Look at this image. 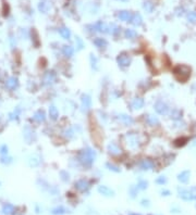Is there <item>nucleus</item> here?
Masks as SVG:
<instances>
[{
    "label": "nucleus",
    "instance_id": "obj_49",
    "mask_svg": "<svg viewBox=\"0 0 196 215\" xmlns=\"http://www.w3.org/2000/svg\"><path fill=\"white\" fill-rule=\"evenodd\" d=\"M141 203H142V205H143V207H149V201H148V200L143 199Z\"/></svg>",
    "mask_w": 196,
    "mask_h": 215
},
{
    "label": "nucleus",
    "instance_id": "obj_9",
    "mask_svg": "<svg viewBox=\"0 0 196 215\" xmlns=\"http://www.w3.org/2000/svg\"><path fill=\"white\" fill-rule=\"evenodd\" d=\"M117 119L121 124H123L124 126H130L134 123V119L131 115L129 114H126V113H120L117 115Z\"/></svg>",
    "mask_w": 196,
    "mask_h": 215
},
{
    "label": "nucleus",
    "instance_id": "obj_20",
    "mask_svg": "<svg viewBox=\"0 0 196 215\" xmlns=\"http://www.w3.org/2000/svg\"><path fill=\"white\" fill-rule=\"evenodd\" d=\"M190 176H191V172L190 171H183L178 175V180L182 184H186L190 180Z\"/></svg>",
    "mask_w": 196,
    "mask_h": 215
},
{
    "label": "nucleus",
    "instance_id": "obj_11",
    "mask_svg": "<svg viewBox=\"0 0 196 215\" xmlns=\"http://www.w3.org/2000/svg\"><path fill=\"white\" fill-rule=\"evenodd\" d=\"M107 150L108 152L110 153V154H112V156H120V154H122V150H121L120 146L118 145V143H110L109 145L107 146Z\"/></svg>",
    "mask_w": 196,
    "mask_h": 215
},
{
    "label": "nucleus",
    "instance_id": "obj_45",
    "mask_svg": "<svg viewBox=\"0 0 196 215\" xmlns=\"http://www.w3.org/2000/svg\"><path fill=\"white\" fill-rule=\"evenodd\" d=\"M8 150L9 148L7 145H1L0 146V154H2V156H7L8 154Z\"/></svg>",
    "mask_w": 196,
    "mask_h": 215
},
{
    "label": "nucleus",
    "instance_id": "obj_17",
    "mask_svg": "<svg viewBox=\"0 0 196 215\" xmlns=\"http://www.w3.org/2000/svg\"><path fill=\"white\" fill-rule=\"evenodd\" d=\"M132 13L130 11H126V10H123V11H120V12L118 13V18L120 21H123V22H131V18H132Z\"/></svg>",
    "mask_w": 196,
    "mask_h": 215
},
{
    "label": "nucleus",
    "instance_id": "obj_31",
    "mask_svg": "<svg viewBox=\"0 0 196 215\" xmlns=\"http://www.w3.org/2000/svg\"><path fill=\"white\" fill-rule=\"evenodd\" d=\"M89 62H91V66L93 70H98V59H97V57L95 55H93L91 53V55H89Z\"/></svg>",
    "mask_w": 196,
    "mask_h": 215
},
{
    "label": "nucleus",
    "instance_id": "obj_22",
    "mask_svg": "<svg viewBox=\"0 0 196 215\" xmlns=\"http://www.w3.org/2000/svg\"><path fill=\"white\" fill-rule=\"evenodd\" d=\"M94 45L97 47V48H106L108 46V42L102 37H96V38L93 40Z\"/></svg>",
    "mask_w": 196,
    "mask_h": 215
},
{
    "label": "nucleus",
    "instance_id": "obj_54",
    "mask_svg": "<svg viewBox=\"0 0 196 215\" xmlns=\"http://www.w3.org/2000/svg\"><path fill=\"white\" fill-rule=\"evenodd\" d=\"M120 1H128V0H120Z\"/></svg>",
    "mask_w": 196,
    "mask_h": 215
},
{
    "label": "nucleus",
    "instance_id": "obj_4",
    "mask_svg": "<svg viewBox=\"0 0 196 215\" xmlns=\"http://www.w3.org/2000/svg\"><path fill=\"white\" fill-rule=\"evenodd\" d=\"M131 62H132V59H131L130 55H128V53H126V52H122V53H120V55L117 57L118 65L122 69L130 66Z\"/></svg>",
    "mask_w": 196,
    "mask_h": 215
},
{
    "label": "nucleus",
    "instance_id": "obj_23",
    "mask_svg": "<svg viewBox=\"0 0 196 215\" xmlns=\"http://www.w3.org/2000/svg\"><path fill=\"white\" fill-rule=\"evenodd\" d=\"M131 23L133 24L134 26H141L143 24V18L139 13H134L131 18Z\"/></svg>",
    "mask_w": 196,
    "mask_h": 215
},
{
    "label": "nucleus",
    "instance_id": "obj_29",
    "mask_svg": "<svg viewBox=\"0 0 196 215\" xmlns=\"http://www.w3.org/2000/svg\"><path fill=\"white\" fill-rule=\"evenodd\" d=\"M170 117L174 121H179L182 119V111L179 109H173L172 111L170 112Z\"/></svg>",
    "mask_w": 196,
    "mask_h": 215
},
{
    "label": "nucleus",
    "instance_id": "obj_37",
    "mask_svg": "<svg viewBox=\"0 0 196 215\" xmlns=\"http://www.w3.org/2000/svg\"><path fill=\"white\" fill-rule=\"evenodd\" d=\"M186 18H187V21L192 24H195L196 23V11H191V12L187 13V15H186Z\"/></svg>",
    "mask_w": 196,
    "mask_h": 215
},
{
    "label": "nucleus",
    "instance_id": "obj_7",
    "mask_svg": "<svg viewBox=\"0 0 196 215\" xmlns=\"http://www.w3.org/2000/svg\"><path fill=\"white\" fill-rule=\"evenodd\" d=\"M91 109V98L89 95H82L81 110L82 112H88Z\"/></svg>",
    "mask_w": 196,
    "mask_h": 215
},
{
    "label": "nucleus",
    "instance_id": "obj_30",
    "mask_svg": "<svg viewBox=\"0 0 196 215\" xmlns=\"http://www.w3.org/2000/svg\"><path fill=\"white\" fill-rule=\"evenodd\" d=\"M124 36H126V38H128V39H135L136 37H137V32L134 31V29H126V32H124Z\"/></svg>",
    "mask_w": 196,
    "mask_h": 215
},
{
    "label": "nucleus",
    "instance_id": "obj_3",
    "mask_svg": "<svg viewBox=\"0 0 196 215\" xmlns=\"http://www.w3.org/2000/svg\"><path fill=\"white\" fill-rule=\"evenodd\" d=\"M174 75L181 82H185L191 75V69L186 65H179L174 69Z\"/></svg>",
    "mask_w": 196,
    "mask_h": 215
},
{
    "label": "nucleus",
    "instance_id": "obj_34",
    "mask_svg": "<svg viewBox=\"0 0 196 215\" xmlns=\"http://www.w3.org/2000/svg\"><path fill=\"white\" fill-rule=\"evenodd\" d=\"M68 212L69 211L63 207H57L51 211V213L53 215H62V214H65V213H68Z\"/></svg>",
    "mask_w": 196,
    "mask_h": 215
},
{
    "label": "nucleus",
    "instance_id": "obj_18",
    "mask_svg": "<svg viewBox=\"0 0 196 215\" xmlns=\"http://www.w3.org/2000/svg\"><path fill=\"white\" fill-rule=\"evenodd\" d=\"M178 192H179V197H180L181 199L184 200V201H191V200H193V196H192V193H191L190 190L179 189Z\"/></svg>",
    "mask_w": 196,
    "mask_h": 215
},
{
    "label": "nucleus",
    "instance_id": "obj_42",
    "mask_svg": "<svg viewBox=\"0 0 196 215\" xmlns=\"http://www.w3.org/2000/svg\"><path fill=\"white\" fill-rule=\"evenodd\" d=\"M12 161H13V159L8 156H1V159H0V162H1L2 164H10V163H12Z\"/></svg>",
    "mask_w": 196,
    "mask_h": 215
},
{
    "label": "nucleus",
    "instance_id": "obj_35",
    "mask_svg": "<svg viewBox=\"0 0 196 215\" xmlns=\"http://www.w3.org/2000/svg\"><path fill=\"white\" fill-rule=\"evenodd\" d=\"M106 167H107L109 171L115 172V173H120V172H121V170H120V167H119V166L115 165V164H113V163H110V162H108V163L106 164Z\"/></svg>",
    "mask_w": 196,
    "mask_h": 215
},
{
    "label": "nucleus",
    "instance_id": "obj_41",
    "mask_svg": "<svg viewBox=\"0 0 196 215\" xmlns=\"http://www.w3.org/2000/svg\"><path fill=\"white\" fill-rule=\"evenodd\" d=\"M75 44H76V50H77V51H80V50H82L84 48V42L80 37H76Z\"/></svg>",
    "mask_w": 196,
    "mask_h": 215
},
{
    "label": "nucleus",
    "instance_id": "obj_6",
    "mask_svg": "<svg viewBox=\"0 0 196 215\" xmlns=\"http://www.w3.org/2000/svg\"><path fill=\"white\" fill-rule=\"evenodd\" d=\"M154 109H155V111H156L158 114H160V115H167L170 111L169 106H168L166 102L161 101V100H159V101H157L156 103H155Z\"/></svg>",
    "mask_w": 196,
    "mask_h": 215
},
{
    "label": "nucleus",
    "instance_id": "obj_32",
    "mask_svg": "<svg viewBox=\"0 0 196 215\" xmlns=\"http://www.w3.org/2000/svg\"><path fill=\"white\" fill-rule=\"evenodd\" d=\"M20 113H21V109L20 108H15V109L13 110V112H11L10 114H9V119L10 121H15V119H19V116H20Z\"/></svg>",
    "mask_w": 196,
    "mask_h": 215
},
{
    "label": "nucleus",
    "instance_id": "obj_40",
    "mask_svg": "<svg viewBox=\"0 0 196 215\" xmlns=\"http://www.w3.org/2000/svg\"><path fill=\"white\" fill-rule=\"evenodd\" d=\"M137 188H139V190H145L148 187V181L146 180H139V183H137Z\"/></svg>",
    "mask_w": 196,
    "mask_h": 215
},
{
    "label": "nucleus",
    "instance_id": "obj_39",
    "mask_svg": "<svg viewBox=\"0 0 196 215\" xmlns=\"http://www.w3.org/2000/svg\"><path fill=\"white\" fill-rule=\"evenodd\" d=\"M63 134H64V136L67 138L71 139V138L74 137V135H75V132H74V128H67V129L63 132Z\"/></svg>",
    "mask_w": 196,
    "mask_h": 215
},
{
    "label": "nucleus",
    "instance_id": "obj_15",
    "mask_svg": "<svg viewBox=\"0 0 196 215\" xmlns=\"http://www.w3.org/2000/svg\"><path fill=\"white\" fill-rule=\"evenodd\" d=\"M98 192L105 197H113L115 196V191L112 189H110L108 186H105V185L98 186Z\"/></svg>",
    "mask_w": 196,
    "mask_h": 215
},
{
    "label": "nucleus",
    "instance_id": "obj_38",
    "mask_svg": "<svg viewBox=\"0 0 196 215\" xmlns=\"http://www.w3.org/2000/svg\"><path fill=\"white\" fill-rule=\"evenodd\" d=\"M40 163V160H39L38 156H31L29 160V166H37Z\"/></svg>",
    "mask_w": 196,
    "mask_h": 215
},
{
    "label": "nucleus",
    "instance_id": "obj_53",
    "mask_svg": "<svg viewBox=\"0 0 196 215\" xmlns=\"http://www.w3.org/2000/svg\"><path fill=\"white\" fill-rule=\"evenodd\" d=\"M129 215H139V214H136V213H130Z\"/></svg>",
    "mask_w": 196,
    "mask_h": 215
},
{
    "label": "nucleus",
    "instance_id": "obj_44",
    "mask_svg": "<svg viewBox=\"0 0 196 215\" xmlns=\"http://www.w3.org/2000/svg\"><path fill=\"white\" fill-rule=\"evenodd\" d=\"M137 191H139V188H137L136 186H131L130 187V190H129V192H130L131 197H132V198H135L136 197Z\"/></svg>",
    "mask_w": 196,
    "mask_h": 215
},
{
    "label": "nucleus",
    "instance_id": "obj_25",
    "mask_svg": "<svg viewBox=\"0 0 196 215\" xmlns=\"http://www.w3.org/2000/svg\"><path fill=\"white\" fill-rule=\"evenodd\" d=\"M2 213L5 215H12L15 213V207L10 203H7L2 207Z\"/></svg>",
    "mask_w": 196,
    "mask_h": 215
},
{
    "label": "nucleus",
    "instance_id": "obj_46",
    "mask_svg": "<svg viewBox=\"0 0 196 215\" xmlns=\"http://www.w3.org/2000/svg\"><path fill=\"white\" fill-rule=\"evenodd\" d=\"M156 183L158 185H165L167 183V178H166V176H159L156 179Z\"/></svg>",
    "mask_w": 196,
    "mask_h": 215
},
{
    "label": "nucleus",
    "instance_id": "obj_1",
    "mask_svg": "<svg viewBox=\"0 0 196 215\" xmlns=\"http://www.w3.org/2000/svg\"><path fill=\"white\" fill-rule=\"evenodd\" d=\"M96 156H97L96 151L94 149H91V148L87 147L80 151V153H78V161H80V163L82 165L88 167V166H91L95 162Z\"/></svg>",
    "mask_w": 196,
    "mask_h": 215
},
{
    "label": "nucleus",
    "instance_id": "obj_21",
    "mask_svg": "<svg viewBox=\"0 0 196 215\" xmlns=\"http://www.w3.org/2000/svg\"><path fill=\"white\" fill-rule=\"evenodd\" d=\"M146 123L149 125V126H157V125H159V119L153 114H148L146 116Z\"/></svg>",
    "mask_w": 196,
    "mask_h": 215
},
{
    "label": "nucleus",
    "instance_id": "obj_12",
    "mask_svg": "<svg viewBox=\"0 0 196 215\" xmlns=\"http://www.w3.org/2000/svg\"><path fill=\"white\" fill-rule=\"evenodd\" d=\"M139 167L143 171H150L155 167V162L150 159H143L139 162Z\"/></svg>",
    "mask_w": 196,
    "mask_h": 215
},
{
    "label": "nucleus",
    "instance_id": "obj_27",
    "mask_svg": "<svg viewBox=\"0 0 196 215\" xmlns=\"http://www.w3.org/2000/svg\"><path fill=\"white\" fill-rule=\"evenodd\" d=\"M50 8H51V5L47 1H40L38 5V10L43 13H47Z\"/></svg>",
    "mask_w": 196,
    "mask_h": 215
},
{
    "label": "nucleus",
    "instance_id": "obj_47",
    "mask_svg": "<svg viewBox=\"0 0 196 215\" xmlns=\"http://www.w3.org/2000/svg\"><path fill=\"white\" fill-rule=\"evenodd\" d=\"M190 191H191L192 196H193V199L196 200V187H192L191 189H190Z\"/></svg>",
    "mask_w": 196,
    "mask_h": 215
},
{
    "label": "nucleus",
    "instance_id": "obj_51",
    "mask_svg": "<svg viewBox=\"0 0 196 215\" xmlns=\"http://www.w3.org/2000/svg\"><path fill=\"white\" fill-rule=\"evenodd\" d=\"M192 132H193L194 135H196V124H194L193 128H192Z\"/></svg>",
    "mask_w": 196,
    "mask_h": 215
},
{
    "label": "nucleus",
    "instance_id": "obj_33",
    "mask_svg": "<svg viewBox=\"0 0 196 215\" xmlns=\"http://www.w3.org/2000/svg\"><path fill=\"white\" fill-rule=\"evenodd\" d=\"M120 31L121 29L118 25H115V24H111L109 26V33L111 35H113V36H118V35L120 34Z\"/></svg>",
    "mask_w": 196,
    "mask_h": 215
},
{
    "label": "nucleus",
    "instance_id": "obj_19",
    "mask_svg": "<svg viewBox=\"0 0 196 215\" xmlns=\"http://www.w3.org/2000/svg\"><path fill=\"white\" fill-rule=\"evenodd\" d=\"M33 119L37 123H43L46 121V113L43 110H38L34 113L33 115Z\"/></svg>",
    "mask_w": 196,
    "mask_h": 215
},
{
    "label": "nucleus",
    "instance_id": "obj_52",
    "mask_svg": "<svg viewBox=\"0 0 196 215\" xmlns=\"http://www.w3.org/2000/svg\"><path fill=\"white\" fill-rule=\"evenodd\" d=\"M193 146H194V147H196V140H194V141H193Z\"/></svg>",
    "mask_w": 196,
    "mask_h": 215
},
{
    "label": "nucleus",
    "instance_id": "obj_28",
    "mask_svg": "<svg viewBox=\"0 0 196 215\" xmlns=\"http://www.w3.org/2000/svg\"><path fill=\"white\" fill-rule=\"evenodd\" d=\"M49 117L52 121H56L59 117V111H58V109L55 106H49Z\"/></svg>",
    "mask_w": 196,
    "mask_h": 215
},
{
    "label": "nucleus",
    "instance_id": "obj_10",
    "mask_svg": "<svg viewBox=\"0 0 196 215\" xmlns=\"http://www.w3.org/2000/svg\"><path fill=\"white\" fill-rule=\"evenodd\" d=\"M75 188L81 192H85L91 188V184L87 179H78L77 181H75Z\"/></svg>",
    "mask_w": 196,
    "mask_h": 215
},
{
    "label": "nucleus",
    "instance_id": "obj_16",
    "mask_svg": "<svg viewBox=\"0 0 196 215\" xmlns=\"http://www.w3.org/2000/svg\"><path fill=\"white\" fill-rule=\"evenodd\" d=\"M23 135L27 143H31L33 139H35V133L31 127H25V129L23 130Z\"/></svg>",
    "mask_w": 196,
    "mask_h": 215
},
{
    "label": "nucleus",
    "instance_id": "obj_5",
    "mask_svg": "<svg viewBox=\"0 0 196 215\" xmlns=\"http://www.w3.org/2000/svg\"><path fill=\"white\" fill-rule=\"evenodd\" d=\"M87 27L91 29V32H98V33H102V34L109 33V26L102 21H98L93 25H88Z\"/></svg>",
    "mask_w": 196,
    "mask_h": 215
},
{
    "label": "nucleus",
    "instance_id": "obj_43",
    "mask_svg": "<svg viewBox=\"0 0 196 215\" xmlns=\"http://www.w3.org/2000/svg\"><path fill=\"white\" fill-rule=\"evenodd\" d=\"M60 176H61L62 181H69V179H70V174H69L67 171H61Z\"/></svg>",
    "mask_w": 196,
    "mask_h": 215
},
{
    "label": "nucleus",
    "instance_id": "obj_48",
    "mask_svg": "<svg viewBox=\"0 0 196 215\" xmlns=\"http://www.w3.org/2000/svg\"><path fill=\"white\" fill-rule=\"evenodd\" d=\"M10 42H11V47H12V48H14V47H15V45H16V40H14V38H13L12 36L10 37Z\"/></svg>",
    "mask_w": 196,
    "mask_h": 215
},
{
    "label": "nucleus",
    "instance_id": "obj_8",
    "mask_svg": "<svg viewBox=\"0 0 196 215\" xmlns=\"http://www.w3.org/2000/svg\"><path fill=\"white\" fill-rule=\"evenodd\" d=\"M56 78H57V75L53 71H47L43 76V84L45 86H50L56 82Z\"/></svg>",
    "mask_w": 196,
    "mask_h": 215
},
{
    "label": "nucleus",
    "instance_id": "obj_26",
    "mask_svg": "<svg viewBox=\"0 0 196 215\" xmlns=\"http://www.w3.org/2000/svg\"><path fill=\"white\" fill-rule=\"evenodd\" d=\"M59 34L61 35L63 39H70L71 38V31L68 29V27H65V26H62L59 29Z\"/></svg>",
    "mask_w": 196,
    "mask_h": 215
},
{
    "label": "nucleus",
    "instance_id": "obj_50",
    "mask_svg": "<svg viewBox=\"0 0 196 215\" xmlns=\"http://www.w3.org/2000/svg\"><path fill=\"white\" fill-rule=\"evenodd\" d=\"M161 194L162 196H170V191L169 190L163 189V190H161Z\"/></svg>",
    "mask_w": 196,
    "mask_h": 215
},
{
    "label": "nucleus",
    "instance_id": "obj_14",
    "mask_svg": "<svg viewBox=\"0 0 196 215\" xmlns=\"http://www.w3.org/2000/svg\"><path fill=\"white\" fill-rule=\"evenodd\" d=\"M145 104V101H144V99L141 98V97H135V98L131 101V108L133 110H139L142 109Z\"/></svg>",
    "mask_w": 196,
    "mask_h": 215
},
{
    "label": "nucleus",
    "instance_id": "obj_36",
    "mask_svg": "<svg viewBox=\"0 0 196 215\" xmlns=\"http://www.w3.org/2000/svg\"><path fill=\"white\" fill-rule=\"evenodd\" d=\"M143 8L146 10V12H148V13H150V12H153L154 11V3L152 2V1H145L144 2V5H143Z\"/></svg>",
    "mask_w": 196,
    "mask_h": 215
},
{
    "label": "nucleus",
    "instance_id": "obj_24",
    "mask_svg": "<svg viewBox=\"0 0 196 215\" xmlns=\"http://www.w3.org/2000/svg\"><path fill=\"white\" fill-rule=\"evenodd\" d=\"M62 55L67 58H71L73 57L74 55V48L72 46H68V45H65V46L62 47Z\"/></svg>",
    "mask_w": 196,
    "mask_h": 215
},
{
    "label": "nucleus",
    "instance_id": "obj_2",
    "mask_svg": "<svg viewBox=\"0 0 196 215\" xmlns=\"http://www.w3.org/2000/svg\"><path fill=\"white\" fill-rule=\"evenodd\" d=\"M124 141H126V146H128L130 149L139 148V145L142 143L141 139H139V135L136 134V133H128V134L124 136Z\"/></svg>",
    "mask_w": 196,
    "mask_h": 215
},
{
    "label": "nucleus",
    "instance_id": "obj_13",
    "mask_svg": "<svg viewBox=\"0 0 196 215\" xmlns=\"http://www.w3.org/2000/svg\"><path fill=\"white\" fill-rule=\"evenodd\" d=\"M19 86V79L14 76H11L8 79L5 80V87L9 89V90H14L15 88H18Z\"/></svg>",
    "mask_w": 196,
    "mask_h": 215
}]
</instances>
